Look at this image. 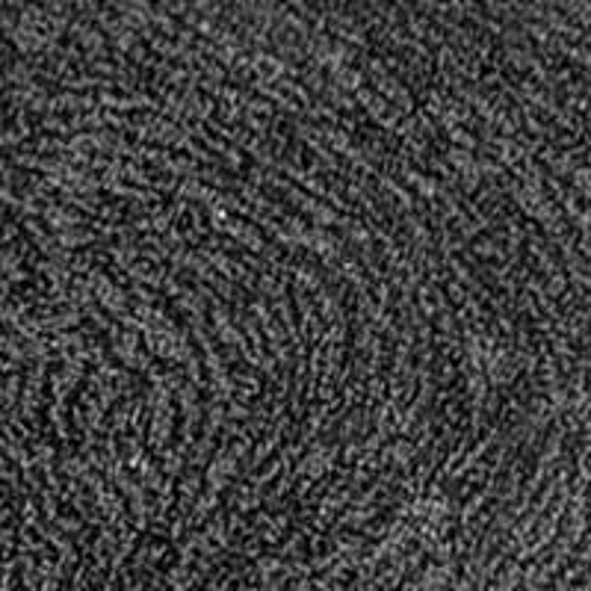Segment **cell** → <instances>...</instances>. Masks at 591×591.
I'll list each match as a JSON object with an SVG mask.
<instances>
[{"mask_svg": "<svg viewBox=\"0 0 591 591\" xmlns=\"http://www.w3.org/2000/svg\"><path fill=\"white\" fill-rule=\"evenodd\" d=\"M216 446V438H210V435H204L201 431V438L193 443V453H190V467H195V470H201L207 465V458H210V450Z\"/></svg>", "mask_w": 591, "mask_h": 591, "instance_id": "7a4b0ae2", "label": "cell"}, {"mask_svg": "<svg viewBox=\"0 0 591 591\" xmlns=\"http://www.w3.org/2000/svg\"><path fill=\"white\" fill-rule=\"evenodd\" d=\"M470 254L473 257H497L500 264H506V249L497 242V234L494 237H485V240H473Z\"/></svg>", "mask_w": 591, "mask_h": 591, "instance_id": "6da1fadb", "label": "cell"}]
</instances>
